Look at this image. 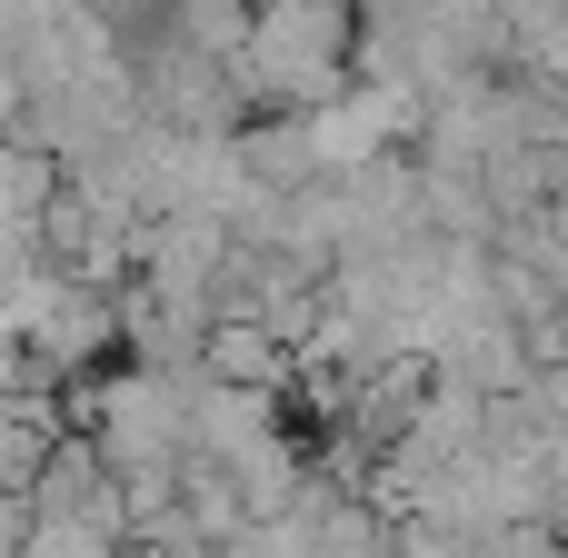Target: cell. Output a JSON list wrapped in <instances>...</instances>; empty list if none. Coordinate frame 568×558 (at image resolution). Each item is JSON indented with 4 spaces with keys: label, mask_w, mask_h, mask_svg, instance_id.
<instances>
[{
    "label": "cell",
    "mask_w": 568,
    "mask_h": 558,
    "mask_svg": "<svg viewBox=\"0 0 568 558\" xmlns=\"http://www.w3.org/2000/svg\"><path fill=\"white\" fill-rule=\"evenodd\" d=\"M300 349L270 329V319H220L210 329V379H230V389H300Z\"/></svg>",
    "instance_id": "6"
},
{
    "label": "cell",
    "mask_w": 568,
    "mask_h": 558,
    "mask_svg": "<svg viewBox=\"0 0 568 558\" xmlns=\"http://www.w3.org/2000/svg\"><path fill=\"white\" fill-rule=\"evenodd\" d=\"M20 339L40 349V369L70 389V379H90L110 349H130V329H120V290H100V280H70V270H30V300H20Z\"/></svg>",
    "instance_id": "3"
},
{
    "label": "cell",
    "mask_w": 568,
    "mask_h": 558,
    "mask_svg": "<svg viewBox=\"0 0 568 558\" xmlns=\"http://www.w3.org/2000/svg\"><path fill=\"white\" fill-rule=\"evenodd\" d=\"M190 409H200V379L190 369L130 359V369L70 379V429H90L120 479H180L190 469Z\"/></svg>",
    "instance_id": "1"
},
{
    "label": "cell",
    "mask_w": 568,
    "mask_h": 558,
    "mask_svg": "<svg viewBox=\"0 0 568 558\" xmlns=\"http://www.w3.org/2000/svg\"><path fill=\"white\" fill-rule=\"evenodd\" d=\"M230 270H240V230H230L220 210H160V220L140 230V290L170 300V310L220 319Z\"/></svg>",
    "instance_id": "4"
},
{
    "label": "cell",
    "mask_w": 568,
    "mask_h": 558,
    "mask_svg": "<svg viewBox=\"0 0 568 558\" xmlns=\"http://www.w3.org/2000/svg\"><path fill=\"white\" fill-rule=\"evenodd\" d=\"M359 10L349 0H260L250 50H240V100L260 110H329L359 70Z\"/></svg>",
    "instance_id": "2"
},
{
    "label": "cell",
    "mask_w": 568,
    "mask_h": 558,
    "mask_svg": "<svg viewBox=\"0 0 568 558\" xmlns=\"http://www.w3.org/2000/svg\"><path fill=\"white\" fill-rule=\"evenodd\" d=\"M240 170H250L260 190H280V200L320 190V180H329V160H320L310 110H260V120H240Z\"/></svg>",
    "instance_id": "5"
}]
</instances>
